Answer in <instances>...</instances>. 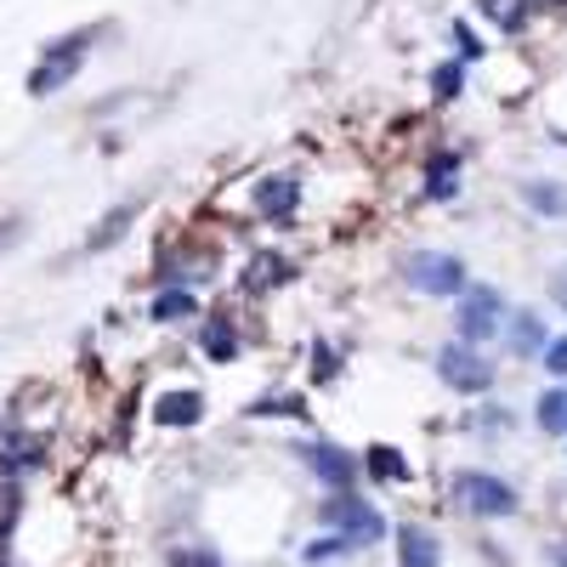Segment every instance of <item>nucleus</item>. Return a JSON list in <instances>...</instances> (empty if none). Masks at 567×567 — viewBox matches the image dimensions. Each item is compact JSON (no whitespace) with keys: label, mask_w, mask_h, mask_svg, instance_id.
Listing matches in <instances>:
<instances>
[{"label":"nucleus","mask_w":567,"mask_h":567,"mask_svg":"<svg viewBox=\"0 0 567 567\" xmlns=\"http://www.w3.org/2000/svg\"><path fill=\"white\" fill-rule=\"evenodd\" d=\"M431 369L460 398H488V391H494V363H488L482 347H472V340H442L431 352Z\"/></svg>","instance_id":"nucleus-1"},{"label":"nucleus","mask_w":567,"mask_h":567,"mask_svg":"<svg viewBox=\"0 0 567 567\" xmlns=\"http://www.w3.org/2000/svg\"><path fill=\"white\" fill-rule=\"evenodd\" d=\"M403 279H409L414 295H437V301L465 295V267L449 250H414V256H403Z\"/></svg>","instance_id":"nucleus-2"},{"label":"nucleus","mask_w":567,"mask_h":567,"mask_svg":"<svg viewBox=\"0 0 567 567\" xmlns=\"http://www.w3.org/2000/svg\"><path fill=\"white\" fill-rule=\"evenodd\" d=\"M324 523H330V533L352 539V551L381 545V539H386V516H381L375 505H369V500H358L352 488H347V494H335V500L324 505Z\"/></svg>","instance_id":"nucleus-3"},{"label":"nucleus","mask_w":567,"mask_h":567,"mask_svg":"<svg viewBox=\"0 0 567 567\" xmlns=\"http://www.w3.org/2000/svg\"><path fill=\"white\" fill-rule=\"evenodd\" d=\"M505 324V295L494 284H477V289H465L460 295V307H454V330L460 340H472V347H482V340H494Z\"/></svg>","instance_id":"nucleus-4"},{"label":"nucleus","mask_w":567,"mask_h":567,"mask_svg":"<svg viewBox=\"0 0 567 567\" xmlns=\"http://www.w3.org/2000/svg\"><path fill=\"white\" fill-rule=\"evenodd\" d=\"M91 40H96V29H80L74 40H52V46H46L40 68L29 74V96H52L57 86H68L74 74H80V63H86V52H91Z\"/></svg>","instance_id":"nucleus-5"},{"label":"nucleus","mask_w":567,"mask_h":567,"mask_svg":"<svg viewBox=\"0 0 567 567\" xmlns=\"http://www.w3.org/2000/svg\"><path fill=\"white\" fill-rule=\"evenodd\" d=\"M454 500L472 516H516V505H523V494L494 472H460L454 477Z\"/></svg>","instance_id":"nucleus-6"},{"label":"nucleus","mask_w":567,"mask_h":567,"mask_svg":"<svg viewBox=\"0 0 567 567\" xmlns=\"http://www.w3.org/2000/svg\"><path fill=\"white\" fill-rule=\"evenodd\" d=\"M301 460L312 465V477L335 488V494H347V488L358 482V460L340 449V442H301Z\"/></svg>","instance_id":"nucleus-7"},{"label":"nucleus","mask_w":567,"mask_h":567,"mask_svg":"<svg viewBox=\"0 0 567 567\" xmlns=\"http://www.w3.org/2000/svg\"><path fill=\"white\" fill-rule=\"evenodd\" d=\"M398 567H442L437 533L421 523H398Z\"/></svg>","instance_id":"nucleus-8"},{"label":"nucleus","mask_w":567,"mask_h":567,"mask_svg":"<svg viewBox=\"0 0 567 567\" xmlns=\"http://www.w3.org/2000/svg\"><path fill=\"white\" fill-rule=\"evenodd\" d=\"M545 347H551V335H545V318H539L533 307L511 312V352H516V358H539Z\"/></svg>","instance_id":"nucleus-9"},{"label":"nucleus","mask_w":567,"mask_h":567,"mask_svg":"<svg viewBox=\"0 0 567 567\" xmlns=\"http://www.w3.org/2000/svg\"><path fill=\"white\" fill-rule=\"evenodd\" d=\"M199 414H205V398H199V391H165V398L154 403V421H159V426H170V431L193 426Z\"/></svg>","instance_id":"nucleus-10"},{"label":"nucleus","mask_w":567,"mask_h":567,"mask_svg":"<svg viewBox=\"0 0 567 567\" xmlns=\"http://www.w3.org/2000/svg\"><path fill=\"white\" fill-rule=\"evenodd\" d=\"M295 205H301V182H295V177H267V182H256V210L261 216H289Z\"/></svg>","instance_id":"nucleus-11"},{"label":"nucleus","mask_w":567,"mask_h":567,"mask_svg":"<svg viewBox=\"0 0 567 567\" xmlns=\"http://www.w3.org/2000/svg\"><path fill=\"white\" fill-rule=\"evenodd\" d=\"M533 421L545 437H567V386H545L533 403Z\"/></svg>","instance_id":"nucleus-12"},{"label":"nucleus","mask_w":567,"mask_h":567,"mask_svg":"<svg viewBox=\"0 0 567 567\" xmlns=\"http://www.w3.org/2000/svg\"><path fill=\"white\" fill-rule=\"evenodd\" d=\"M523 205H533L539 216H567V188L545 182V177H528L523 182Z\"/></svg>","instance_id":"nucleus-13"},{"label":"nucleus","mask_w":567,"mask_h":567,"mask_svg":"<svg viewBox=\"0 0 567 567\" xmlns=\"http://www.w3.org/2000/svg\"><path fill=\"white\" fill-rule=\"evenodd\" d=\"M199 312V295H188V289H159L154 301H147V318L154 324H170V318H193Z\"/></svg>","instance_id":"nucleus-14"},{"label":"nucleus","mask_w":567,"mask_h":567,"mask_svg":"<svg viewBox=\"0 0 567 567\" xmlns=\"http://www.w3.org/2000/svg\"><path fill=\"white\" fill-rule=\"evenodd\" d=\"M363 465H369V477H375V482H409V460L398 449H386V442H375V449L363 454Z\"/></svg>","instance_id":"nucleus-15"},{"label":"nucleus","mask_w":567,"mask_h":567,"mask_svg":"<svg viewBox=\"0 0 567 567\" xmlns=\"http://www.w3.org/2000/svg\"><path fill=\"white\" fill-rule=\"evenodd\" d=\"M137 210H142V205H119L114 216H103V221H96V228H91L86 250H91V256H96V250H108V239H119V233H126L131 221H137Z\"/></svg>","instance_id":"nucleus-16"},{"label":"nucleus","mask_w":567,"mask_h":567,"mask_svg":"<svg viewBox=\"0 0 567 567\" xmlns=\"http://www.w3.org/2000/svg\"><path fill=\"white\" fill-rule=\"evenodd\" d=\"M199 347H205L210 358H221V363H228V358L239 352V347H233V324H228V318H221V312H216L210 324H205V340H199Z\"/></svg>","instance_id":"nucleus-17"},{"label":"nucleus","mask_w":567,"mask_h":567,"mask_svg":"<svg viewBox=\"0 0 567 567\" xmlns=\"http://www.w3.org/2000/svg\"><path fill=\"white\" fill-rule=\"evenodd\" d=\"M335 556H352V539L330 533V539H312L307 545V562H335Z\"/></svg>","instance_id":"nucleus-18"},{"label":"nucleus","mask_w":567,"mask_h":567,"mask_svg":"<svg viewBox=\"0 0 567 567\" xmlns=\"http://www.w3.org/2000/svg\"><path fill=\"white\" fill-rule=\"evenodd\" d=\"M539 358H545V369H551L556 381H567V335H551V347L539 352Z\"/></svg>","instance_id":"nucleus-19"},{"label":"nucleus","mask_w":567,"mask_h":567,"mask_svg":"<svg viewBox=\"0 0 567 567\" xmlns=\"http://www.w3.org/2000/svg\"><path fill=\"white\" fill-rule=\"evenodd\" d=\"M505 426H511V414H505V409H482V414H477V431H488V437H500Z\"/></svg>","instance_id":"nucleus-20"},{"label":"nucleus","mask_w":567,"mask_h":567,"mask_svg":"<svg viewBox=\"0 0 567 567\" xmlns=\"http://www.w3.org/2000/svg\"><path fill=\"white\" fill-rule=\"evenodd\" d=\"M460 91V63H442L437 68V96H454Z\"/></svg>","instance_id":"nucleus-21"},{"label":"nucleus","mask_w":567,"mask_h":567,"mask_svg":"<svg viewBox=\"0 0 567 567\" xmlns=\"http://www.w3.org/2000/svg\"><path fill=\"white\" fill-rule=\"evenodd\" d=\"M177 567H221V556H216V551H182Z\"/></svg>","instance_id":"nucleus-22"},{"label":"nucleus","mask_w":567,"mask_h":567,"mask_svg":"<svg viewBox=\"0 0 567 567\" xmlns=\"http://www.w3.org/2000/svg\"><path fill=\"white\" fill-rule=\"evenodd\" d=\"M551 301L567 312V267H556V273H551Z\"/></svg>","instance_id":"nucleus-23"},{"label":"nucleus","mask_w":567,"mask_h":567,"mask_svg":"<svg viewBox=\"0 0 567 567\" xmlns=\"http://www.w3.org/2000/svg\"><path fill=\"white\" fill-rule=\"evenodd\" d=\"M545 562H551V567H567V539H551V545H545Z\"/></svg>","instance_id":"nucleus-24"},{"label":"nucleus","mask_w":567,"mask_h":567,"mask_svg":"<svg viewBox=\"0 0 567 567\" xmlns=\"http://www.w3.org/2000/svg\"><path fill=\"white\" fill-rule=\"evenodd\" d=\"M17 228H23V221H17V216H7V221H0V244H7V239H12Z\"/></svg>","instance_id":"nucleus-25"}]
</instances>
